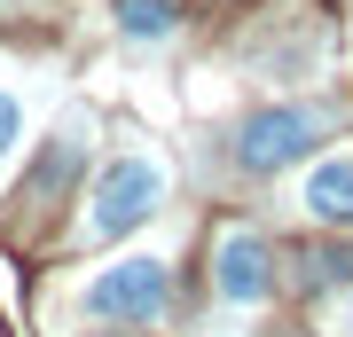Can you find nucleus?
<instances>
[{
  "label": "nucleus",
  "mask_w": 353,
  "mask_h": 337,
  "mask_svg": "<svg viewBox=\"0 0 353 337\" xmlns=\"http://www.w3.org/2000/svg\"><path fill=\"white\" fill-rule=\"evenodd\" d=\"M322 134H330V110H322V102H275V110H252V118L236 125L228 157H236L243 173H283V165H299Z\"/></svg>",
  "instance_id": "obj_1"
},
{
  "label": "nucleus",
  "mask_w": 353,
  "mask_h": 337,
  "mask_svg": "<svg viewBox=\"0 0 353 337\" xmlns=\"http://www.w3.org/2000/svg\"><path fill=\"white\" fill-rule=\"evenodd\" d=\"M165 298H173V275H165V259H157V251H126V259H110L87 290H79V314L141 329V322H157V314H165Z\"/></svg>",
  "instance_id": "obj_2"
},
{
  "label": "nucleus",
  "mask_w": 353,
  "mask_h": 337,
  "mask_svg": "<svg viewBox=\"0 0 353 337\" xmlns=\"http://www.w3.org/2000/svg\"><path fill=\"white\" fill-rule=\"evenodd\" d=\"M165 204V157L150 150H126L110 157V173L94 181V204H87V236H126V227H141Z\"/></svg>",
  "instance_id": "obj_3"
},
{
  "label": "nucleus",
  "mask_w": 353,
  "mask_h": 337,
  "mask_svg": "<svg viewBox=\"0 0 353 337\" xmlns=\"http://www.w3.org/2000/svg\"><path fill=\"white\" fill-rule=\"evenodd\" d=\"M212 283L228 306H267L275 298V243L252 236V227H228L220 251H212Z\"/></svg>",
  "instance_id": "obj_4"
},
{
  "label": "nucleus",
  "mask_w": 353,
  "mask_h": 337,
  "mask_svg": "<svg viewBox=\"0 0 353 337\" xmlns=\"http://www.w3.org/2000/svg\"><path fill=\"white\" fill-rule=\"evenodd\" d=\"M299 204H306V220H322V227H353V157H322L314 173H306V188H299Z\"/></svg>",
  "instance_id": "obj_5"
},
{
  "label": "nucleus",
  "mask_w": 353,
  "mask_h": 337,
  "mask_svg": "<svg viewBox=\"0 0 353 337\" xmlns=\"http://www.w3.org/2000/svg\"><path fill=\"white\" fill-rule=\"evenodd\" d=\"M118 24H126V39L157 48V39L173 32V0H126V8H118Z\"/></svg>",
  "instance_id": "obj_6"
},
{
  "label": "nucleus",
  "mask_w": 353,
  "mask_h": 337,
  "mask_svg": "<svg viewBox=\"0 0 353 337\" xmlns=\"http://www.w3.org/2000/svg\"><path fill=\"white\" fill-rule=\"evenodd\" d=\"M24 125H32L24 94H16V87H0V165H8L16 150H24Z\"/></svg>",
  "instance_id": "obj_7"
}]
</instances>
